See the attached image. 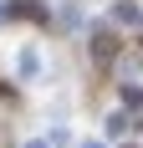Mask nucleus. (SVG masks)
<instances>
[{
  "instance_id": "nucleus-1",
  "label": "nucleus",
  "mask_w": 143,
  "mask_h": 148,
  "mask_svg": "<svg viewBox=\"0 0 143 148\" xmlns=\"http://www.w3.org/2000/svg\"><path fill=\"white\" fill-rule=\"evenodd\" d=\"M15 72L26 77V82H36V77H41V51H36V46H26V51H15Z\"/></svg>"
},
{
  "instance_id": "nucleus-2",
  "label": "nucleus",
  "mask_w": 143,
  "mask_h": 148,
  "mask_svg": "<svg viewBox=\"0 0 143 148\" xmlns=\"http://www.w3.org/2000/svg\"><path fill=\"white\" fill-rule=\"evenodd\" d=\"M118 21H123V26H143V10H138V5H128V0H123V5H118Z\"/></svg>"
},
{
  "instance_id": "nucleus-3",
  "label": "nucleus",
  "mask_w": 143,
  "mask_h": 148,
  "mask_svg": "<svg viewBox=\"0 0 143 148\" xmlns=\"http://www.w3.org/2000/svg\"><path fill=\"white\" fill-rule=\"evenodd\" d=\"M118 133H128V112H107V138H118Z\"/></svg>"
},
{
  "instance_id": "nucleus-4",
  "label": "nucleus",
  "mask_w": 143,
  "mask_h": 148,
  "mask_svg": "<svg viewBox=\"0 0 143 148\" xmlns=\"http://www.w3.org/2000/svg\"><path fill=\"white\" fill-rule=\"evenodd\" d=\"M26 148H51V143H46V138H31V143H26Z\"/></svg>"
},
{
  "instance_id": "nucleus-5",
  "label": "nucleus",
  "mask_w": 143,
  "mask_h": 148,
  "mask_svg": "<svg viewBox=\"0 0 143 148\" xmlns=\"http://www.w3.org/2000/svg\"><path fill=\"white\" fill-rule=\"evenodd\" d=\"M87 148H102V143H87Z\"/></svg>"
},
{
  "instance_id": "nucleus-6",
  "label": "nucleus",
  "mask_w": 143,
  "mask_h": 148,
  "mask_svg": "<svg viewBox=\"0 0 143 148\" xmlns=\"http://www.w3.org/2000/svg\"><path fill=\"white\" fill-rule=\"evenodd\" d=\"M0 15H5V5H0Z\"/></svg>"
}]
</instances>
